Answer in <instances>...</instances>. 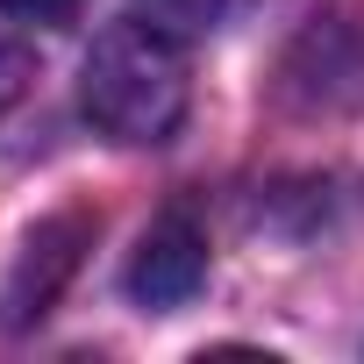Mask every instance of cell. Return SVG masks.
Wrapping results in <instances>:
<instances>
[{"label":"cell","instance_id":"obj_4","mask_svg":"<svg viewBox=\"0 0 364 364\" xmlns=\"http://www.w3.org/2000/svg\"><path fill=\"white\" fill-rule=\"evenodd\" d=\"M29 79H36V58H29L8 29H0V114H8V107L29 93Z\"/></svg>","mask_w":364,"mask_h":364},{"label":"cell","instance_id":"obj_1","mask_svg":"<svg viewBox=\"0 0 364 364\" xmlns=\"http://www.w3.org/2000/svg\"><path fill=\"white\" fill-rule=\"evenodd\" d=\"M79 107L114 143H171L193 107V58L164 22L122 15L93 36V58L79 72Z\"/></svg>","mask_w":364,"mask_h":364},{"label":"cell","instance_id":"obj_2","mask_svg":"<svg viewBox=\"0 0 364 364\" xmlns=\"http://www.w3.org/2000/svg\"><path fill=\"white\" fill-rule=\"evenodd\" d=\"M208 286V236L193 229V215H157L129 257V293L157 314L186 307L193 293Z\"/></svg>","mask_w":364,"mask_h":364},{"label":"cell","instance_id":"obj_3","mask_svg":"<svg viewBox=\"0 0 364 364\" xmlns=\"http://www.w3.org/2000/svg\"><path fill=\"white\" fill-rule=\"evenodd\" d=\"M79 236H86L79 222H50V229H36V236H29V250H22V264H15V286H8V321H15V328H22L29 314H43V307H50L58 279L79 264V250H72Z\"/></svg>","mask_w":364,"mask_h":364},{"label":"cell","instance_id":"obj_5","mask_svg":"<svg viewBox=\"0 0 364 364\" xmlns=\"http://www.w3.org/2000/svg\"><path fill=\"white\" fill-rule=\"evenodd\" d=\"M0 15L36 22V29H65V22H79V0H0Z\"/></svg>","mask_w":364,"mask_h":364}]
</instances>
